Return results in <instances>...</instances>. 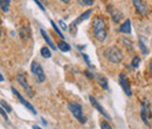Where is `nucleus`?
I'll use <instances>...</instances> for the list:
<instances>
[{"label":"nucleus","mask_w":152,"mask_h":129,"mask_svg":"<svg viewBox=\"0 0 152 129\" xmlns=\"http://www.w3.org/2000/svg\"><path fill=\"white\" fill-rule=\"evenodd\" d=\"M93 32L95 38L99 41L103 42L107 38V24L105 20L101 17H95L93 20Z\"/></svg>","instance_id":"nucleus-1"},{"label":"nucleus","mask_w":152,"mask_h":129,"mask_svg":"<svg viewBox=\"0 0 152 129\" xmlns=\"http://www.w3.org/2000/svg\"><path fill=\"white\" fill-rule=\"evenodd\" d=\"M68 109H69V111L73 114V116L75 117L80 123L84 125L87 122V117L83 115V108H82V106L80 103H77L75 101L69 102L68 103Z\"/></svg>","instance_id":"nucleus-2"},{"label":"nucleus","mask_w":152,"mask_h":129,"mask_svg":"<svg viewBox=\"0 0 152 129\" xmlns=\"http://www.w3.org/2000/svg\"><path fill=\"white\" fill-rule=\"evenodd\" d=\"M105 56L108 57V60L113 63H119L122 60H123V53L122 51L116 47V46H113L110 48H108L105 52H104Z\"/></svg>","instance_id":"nucleus-3"},{"label":"nucleus","mask_w":152,"mask_h":129,"mask_svg":"<svg viewBox=\"0 0 152 129\" xmlns=\"http://www.w3.org/2000/svg\"><path fill=\"white\" fill-rule=\"evenodd\" d=\"M140 117H142L143 122L149 128H151V123H150V120H151V103H150L149 100H145L140 106Z\"/></svg>","instance_id":"nucleus-4"},{"label":"nucleus","mask_w":152,"mask_h":129,"mask_svg":"<svg viewBox=\"0 0 152 129\" xmlns=\"http://www.w3.org/2000/svg\"><path fill=\"white\" fill-rule=\"evenodd\" d=\"M31 71H32L33 75L35 76V79H37V81H38L39 83L45 82L46 75H45V72H43V69H42V66L39 63L38 61H33V62H32Z\"/></svg>","instance_id":"nucleus-5"},{"label":"nucleus","mask_w":152,"mask_h":129,"mask_svg":"<svg viewBox=\"0 0 152 129\" xmlns=\"http://www.w3.org/2000/svg\"><path fill=\"white\" fill-rule=\"evenodd\" d=\"M17 80H18V82H19L20 86L23 88V91L26 92V94H27L29 97H33V96H34V93H33L32 87L29 86V83H28V81H27L26 75L22 73H19L18 75H17Z\"/></svg>","instance_id":"nucleus-6"},{"label":"nucleus","mask_w":152,"mask_h":129,"mask_svg":"<svg viewBox=\"0 0 152 129\" xmlns=\"http://www.w3.org/2000/svg\"><path fill=\"white\" fill-rule=\"evenodd\" d=\"M11 89H12L13 94H14V95L18 97V100H19L20 102H21V103H22V105H23V106H25V107H26L28 111H31L32 114L37 115V111H35V108H34V107H33V106H32V105H31L28 101H26V100H25V97H23V96H22V95H21V94L17 91V89H15V87H13V86H12V87H11Z\"/></svg>","instance_id":"nucleus-7"},{"label":"nucleus","mask_w":152,"mask_h":129,"mask_svg":"<svg viewBox=\"0 0 152 129\" xmlns=\"http://www.w3.org/2000/svg\"><path fill=\"white\" fill-rule=\"evenodd\" d=\"M119 85H121V87L123 88L124 93H125L128 96H131V95H132L130 85H129V80H128V77L125 76L124 73L119 74Z\"/></svg>","instance_id":"nucleus-8"},{"label":"nucleus","mask_w":152,"mask_h":129,"mask_svg":"<svg viewBox=\"0 0 152 129\" xmlns=\"http://www.w3.org/2000/svg\"><path fill=\"white\" fill-rule=\"evenodd\" d=\"M89 100H90L91 105H93V106H94L96 109L99 111V113H101V114H102V115H103L105 119H108V120H111V116H110V115L107 113V111L103 108V106H101V103H99V102L96 100L94 96H91V95H90V96H89Z\"/></svg>","instance_id":"nucleus-9"},{"label":"nucleus","mask_w":152,"mask_h":129,"mask_svg":"<svg viewBox=\"0 0 152 129\" xmlns=\"http://www.w3.org/2000/svg\"><path fill=\"white\" fill-rule=\"evenodd\" d=\"M138 45H139V48L142 51V54L148 55L149 54V47H148L149 40H148V38L143 37V35H139V38H138Z\"/></svg>","instance_id":"nucleus-10"},{"label":"nucleus","mask_w":152,"mask_h":129,"mask_svg":"<svg viewBox=\"0 0 152 129\" xmlns=\"http://www.w3.org/2000/svg\"><path fill=\"white\" fill-rule=\"evenodd\" d=\"M132 4H133V6H134V8H136V11H137L138 13H140V14H146V13L149 12V8H148V6L143 2V0H132Z\"/></svg>","instance_id":"nucleus-11"},{"label":"nucleus","mask_w":152,"mask_h":129,"mask_svg":"<svg viewBox=\"0 0 152 129\" xmlns=\"http://www.w3.org/2000/svg\"><path fill=\"white\" fill-rule=\"evenodd\" d=\"M91 13H93V10H88V11H86L84 13H82V14H81L78 18L76 19L74 22H72V25H70V26H72V28H73V27H76V25L81 24L82 21L87 20V19H88L89 17H90V15H91Z\"/></svg>","instance_id":"nucleus-12"},{"label":"nucleus","mask_w":152,"mask_h":129,"mask_svg":"<svg viewBox=\"0 0 152 129\" xmlns=\"http://www.w3.org/2000/svg\"><path fill=\"white\" fill-rule=\"evenodd\" d=\"M108 11L110 12L111 18H113L114 22H116V24H118L123 18V14H122V12H119V10H113L111 6H108Z\"/></svg>","instance_id":"nucleus-13"},{"label":"nucleus","mask_w":152,"mask_h":129,"mask_svg":"<svg viewBox=\"0 0 152 129\" xmlns=\"http://www.w3.org/2000/svg\"><path fill=\"white\" fill-rule=\"evenodd\" d=\"M118 31H119L121 33L130 34V33H131V20H130V19H126V20L122 24V26L119 27Z\"/></svg>","instance_id":"nucleus-14"},{"label":"nucleus","mask_w":152,"mask_h":129,"mask_svg":"<svg viewBox=\"0 0 152 129\" xmlns=\"http://www.w3.org/2000/svg\"><path fill=\"white\" fill-rule=\"evenodd\" d=\"M40 33H41V35H42V38L45 39V41L47 42V45H48V46H49V47H50L52 49H54V51H55V49H56V47H55L54 42L52 41V39L49 38V35H48V33H47V32H46V31H45L43 28H41V29H40Z\"/></svg>","instance_id":"nucleus-15"},{"label":"nucleus","mask_w":152,"mask_h":129,"mask_svg":"<svg viewBox=\"0 0 152 129\" xmlns=\"http://www.w3.org/2000/svg\"><path fill=\"white\" fill-rule=\"evenodd\" d=\"M97 77V81H98V85L103 88V89H109V86H108V79L105 77V76H103V75H97L96 76Z\"/></svg>","instance_id":"nucleus-16"},{"label":"nucleus","mask_w":152,"mask_h":129,"mask_svg":"<svg viewBox=\"0 0 152 129\" xmlns=\"http://www.w3.org/2000/svg\"><path fill=\"white\" fill-rule=\"evenodd\" d=\"M12 0H0V8L4 13H7L10 11V5Z\"/></svg>","instance_id":"nucleus-17"},{"label":"nucleus","mask_w":152,"mask_h":129,"mask_svg":"<svg viewBox=\"0 0 152 129\" xmlns=\"http://www.w3.org/2000/svg\"><path fill=\"white\" fill-rule=\"evenodd\" d=\"M57 47H58V49L62 51V52H69V51H70V46H69L67 42H64V41H60V42L57 43Z\"/></svg>","instance_id":"nucleus-18"},{"label":"nucleus","mask_w":152,"mask_h":129,"mask_svg":"<svg viewBox=\"0 0 152 129\" xmlns=\"http://www.w3.org/2000/svg\"><path fill=\"white\" fill-rule=\"evenodd\" d=\"M40 52H41V55L43 56V57H46V59H49L52 56V53H50V51H49L48 47H42Z\"/></svg>","instance_id":"nucleus-19"},{"label":"nucleus","mask_w":152,"mask_h":129,"mask_svg":"<svg viewBox=\"0 0 152 129\" xmlns=\"http://www.w3.org/2000/svg\"><path fill=\"white\" fill-rule=\"evenodd\" d=\"M0 106H1V108H2L4 111H6V113H11V111H12V108H11V106H10L8 103H6L4 100H1V101H0Z\"/></svg>","instance_id":"nucleus-20"},{"label":"nucleus","mask_w":152,"mask_h":129,"mask_svg":"<svg viewBox=\"0 0 152 129\" xmlns=\"http://www.w3.org/2000/svg\"><path fill=\"white\" fill-rule=\"evenodd\" d=\"M50 25H52L53 29H54V31H55V32L57 33V35H58L60 38H63V39H64V35H63V33H62V32H61V31L58 29V27L56 26V24H55V22H54L53 20H50Z\"/></svg>","instance_id":"nucleus-21"},{"label":"nucleus","mask_w":152,"mask_h":129,"mask_svg":"<svg viewBox=\"0 0 152 129\" xmlns=\"http://www.w3.org/2000/svg\"><path fill=\"white\" fill-rule=\"evenodd\" d=\"M139 63H140V57H139V56H134V57L132 59V61H131V66H132V68H138Z\"/></svg>","instance_id":"nucleus-22"},{"label":"nucleus","mask_w":152,"mask_h":129,"mask_svg":"<svg viewBox=\"0 0 152 129\" xmlns=\"http://www.w3.org/2000/svg\"><path fill=\"white\" fill-rule=\"evenodd\" d=\"M99 126H101V129H113V127L110 126V123H108L107 121H101Z\"/></svg>","instance_id":"nucleus-23"},{"label":"nucleus","mask_w":152,"mask_h":129,"mask_svg":"<svg viewBox=\"0 0 152 129\" xmlns=\"http://www.w3.org/2000/svg\"><path fill=\"white\" fill-rule=\"evenodd\" d=\"M82 56H83V59H84L86 63L88 65V67H89V68H94V66L91 65V62H90V60H89V56L87 55V54H84V53H82Z\"/></svg>","instance_id":"nucleus-24"},{"label":"nucleus","mask_w":152,"mask_h":129,"mask_svg":"<svg viewBox=\"0 0 152 129\" xmlns=\"http://www.w3.org/2000/svg\"><path fill=\"white\" fill-rule=\"evenodd\" d=\"M80 4H82L83 6H91L94 4V0H78Z\"/></svg>","instance_id":"nucleus-25"},{"label":"nucleus","mask_w":152,"mask_h":129,"mask_svg":"<svg viewBox=\"0 0 152 129\" xmlns=\"http://www.w3.org/2000/svg\"><path fill=\"white\" fill-rule=\"evenodd\" d=\"M123 42L125 43V47L130 51H132V42L131 41H128V39H123Z\"/></svg>","instance_id":"nucleus-26"},{"label":"nucleus","mask_w":152,"mask_h":129,"mask_svg":"<svg viewBox=\"0 0 152 129\" xmlns=\"http://www.w3.org/2000/svg\"><path fill=\"white\" fill-rule=\"evenodd\" d=\"M0 115H1V116H2V117H4L5 120H6V121L8 120V116H7V113H6V111H4V109H2V108H1V106H0Z\"/></svg>","instance_id":"nucleus-27"},{"label":"nucleus","mask_w":152,"mask_h":129,"mask_svg":"<svg viewBox=\"0 0 152 129\" xmlns=\"http://www.w3.org/2000/svg\"><path fill=\"white\" fill-rule=\"evenodd\" d=\"M34 1H35V4L38 5L39 7H40V10H41V11H43V12H46V10H45V7L42 6V4H41V2L39 1V0H34Z\"/></svg>","instance_id":"nucleus-28"},{"label":"nucleus","mask_w":152,"mask_h":129,"mask_svg":"<svg viewBox=\"0 0 152 129\" xmlns=\"http://www.w3.org/2000/svg\"><path fill=\"white\" fill-rule=\"evenodd\" d=\"M60 25H61V28H62V29H64V31L67 29V26H66V24H64V22H63L62 20L60 21Z\"/></svg>","instance_id":"nucleus-29"},{"label":"nucleus","mask_w":152,"mask_h":129,"mask_svg":"<svg viewBox=\"0 0 152 129\" xmlns=\"http://www.w3.org/2000/svg\"><path fill=\"white\" fill-rule=\"evenodd\" d=\"M84 74H86L88 77H90V79H93V77H94V75H93V74H90L89 72H88V71H86V72H84Z\"/></svg>","instance_id":"nucleus-30"},{"label":"nucleus","mask_w":152,"mask_h":129,"mask_svg":"<svg viewBox=\"0 0 152 129\" xmlns=\"http://www.w3.org/2000/svg\"><path fill=\"white\" fill-rule=\"evenodd\" d=\"M60 1H62V2H64V4H68V2H70V0H60Z\"/></svg>","instance_id":"nucleus-31"},{"label":"nucleus","mask_w":152,"mask_h":129,"mask_svg":"<svg viewBox=\"0 0 152 129\" xmlns=\"http://www.w3.org/2000/svg\"><path fill=\"white\" fill-rule=\"evenodd\" d=\"M4 81V76H2V74L0 73V82H2Z\"/></svg>","instance_id":"nucleus-32"},{"label":"nucleus","mask_w":152,"mask_h":129,"mask_svg":"<svg viewBox=\"0 0 152 129\" xmlns=\"http://www.w3.org/2000/svg\"><path fill=\"white\" fill-rule=\"evenodd\" d=\"M41 120H42V123H43V125H45V126H47V122H46V121H45V119H43V117H42V119H41Z\"/></svg>","instance_id":"nucleus-33"},{"label":"nucleus","mask_w":152,"mask_h":129,"mask_svg":"<svg viewBox=\"0 0 152 129\" xmlns=\"http://www.w3.org/2000/svg\"><path fill=\"white\" fill-rule=\"evenodd\" d=\"M33 129H41L39 126H33Z\"/></svg>","instance_id":"nucleus-34"},{"label":"nucleus","mask_w":152,"mask_h":129,"mask_svg":"<svg viewBox=\"0 0 152 129\" xmlns=\"http://www.w3.org/2000/svg\"><path fill=\"white\" fill-rule=\"evenodd\" d=\"M0 39H1V28H0Z\"/></svg>","instance_id":"nucleus-35"}]
</instances>
